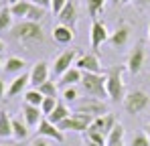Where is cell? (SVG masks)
<instances>
[{"label": "cell", "mask_w": 150, "mask_h": 146, "mask_svg": "<svg viewBox=\"0 0 150 146\" xmlns=\"http://www.w3.org/2000/svg\"><path fill=\"white\" fill-rule=\"evenodd\" d=\"M10 37L14 43L23 45L30 51V47H37V45H43L45 43V33L41 28L39 23H30V21H21L12 26L10 30Z\"/></svg>", "instance_id": "6da1fadb"}, {"label": "cell", "mask_w": 150, "mask_h": 146, "mask_svg": "<svg viewBox=\"0 0 150 146\" xmlns=\"http://www.w3.org/2000/svg\"><path fill=\"white\" fill-rule=\"evenodd\" d=\"M81 87L87 97H96V99H110L108 96V77L105 73H83L81 79Z\"/></svg>", "instance_id": "7a4b0ae2"}, {"label": "cell", "mask_w": 150, "mask_h": 146, "mask_svg": "<svg viewBox=\"0 0 150 146\" xmlns=\"http://www.w3.org/2000/svg\"><path fill=\"white\" fill-rule=\"evenodd\" d=\"M124 69L122 65L118 67H112L108 69L105 77H108V96H110V101H124Z\"/></svg>", "instance_id": "3957f363"}, {"label": "cell", "mask_w": 150, "mask_h": 146, "mask_svg": "<svg viewBox=\"0 0 150 146\" xmlns=\"http://www.w3.org/2000/svg\"><path fill=\"white\" fill-rule=\"evenodd\" d=\"M93 120H96L93 116L79 114V112H73L71 110V116L59 124V130L61 132H79V134H83V132L89 130V126L93 124Z\"/></svg>", "instance_id": "277c9868"}, {"label": "cell", "mask_w": 150, "mask_h": 146, "mask_svg": "<svg viewBox=\"0 0 150 146\" xmlns=\"http://www.w3.org/2000/svg\"><path fill=\"white\" fill-rule=\"evenodd\" d=\"M122 103H124V110L128 114L138 116V114H142L150 106V97H148V94L142 91V89H134V91H130V94L124 97Z\"/></svg>", "instance_id": "5b68a950"}, {"label": "cell", "mask_w": 150, "mask_h": 146, "mask_svg": "<svg viewBox=\"0 0 150 146\" xmlns=\"http://www.w3.org/2000/svg\"><path fill=\"white\" fill-rule=\"evenodd\" d=\"M73 112H79V114H87V116H93V118H100V116H105L110 114L105 103L101 99H96V97H85V99H79L77 103H73Z\"/></svg>", "instance_id": "8992f818"}, {"label": "cell", "mask_w": 150, "mask_h": 146, "mask_svg": "<svg viewBox=\"0 0 150 146\" xmlns=\"http://www.w3.org/2000/svg\"><path fill=\"white\" fill-rule=\"evenodd\" d=\"M79 59V51L77 49H69V51H63L55 61H53V75L55 77H61L65 71H69L71 67H75V61Z\"/></svg>", "instance_id": "52a82bcc"}, {"label": "cell", "mask_w": 150, "mask_h": 146, "mask_svg": "<svg viewBox=\"0 0 150 146\" xmlns=\"http://www.w3.org/2000/svg\"><path fill=\"white\" fill-rule=\"evenodd\" d=\"M49 63L47 61H37L33 67H30V71H28V75H30V85L33 87H41L45 81H49Z\"/></svg>", "instance_id": "ba28073f"}, {"label": "cell", "mask_w": 150, "mask_h": 146, "mask_svg": "<svg viewBox=\"0 0 150 146\" xmlns=\"http://www.w3.org/2000/svg\"><path fill=\"white\" fill-rule=\"evenodd\" d=\"M37 136H43V138H49L53 142H63L65 140V134L59 130V126L51 124L47 118H43L41 124L37 126Z\"/></svg>", "instance_id": "9c48e42d"}, {"label": "cell", "mask_w": 150, "mask_h": 146, "mask_svg": "<svg viewBox=\"0 0 150 146\" xmlns=\"http://www.w3.org/2000/svg\"><path fill=\"white\" fill-rule=\"evenodd\" d=\"M89 35H91V49L98 51L105 41H110V35H112V33L108 30V26L101 23V21L96 18V21L91 23V33H89Z\"/></svg>", "instance_id": "30bf717a"}, {"label": "cell", "mask_w": 150, "mask_h": 146, "mask_svg": "<svg viewBox=\"0 0 150 146\" xmlns=\"http://www.w3.org/2000/svg\"><path fill=\"white\" fill-rule=\"evenodd\" d=\"M116 124H118V120H116V116H114V114H105V116L96 118L93 124L89 126V130H87V132H100V134H103V136L108 138V136H110V132L116 128Z\"/></svg>", "instance_id": "8fae6325"}, {"label": "cell", "mask_w": 150, "mask_h": 146, "mask_svg": "<svg viewBox=\"0 0 150 146\" xmlns=\"http://www.w3.org/2000/svg\"><path fill=\"white\" fill-rule=\"evenodd\" d=\"M75 67L83 73H103L101 71V63L98 59L96 53H89V55H79V59L75 61Z\"/></svg>", "instance_id": "7c38bea8"}, {"label": "cell", "mask_w": 150, "mask_h": 146, "mask_svg": "<svg viewBox=\"0 0 150 146\" xmlns=\"http://www.w3.org/2000/svg\"><path fill=\"white\" fill-rule=\"evenodd\" d=\"M142 65H144V45H142V43H138L136 47L132 49V53L128 55L126 69L132 73V75H136V73H140Z\"/></svg>", "instance_id": "4fadbf2b"}, {"label": "cell", "mask_w": 150, "mask_h": 146, "mask_svg": "<svg viewBox=\"0 0 150 146\" xmlns=\"http://www.w3.org/2000/svg\"><path fill=\"white\" fill-rule=\"evenodd\" d=\"M28 85H30V75L26 71L21 73V75H16V77L10 81L8 89H6V97H16V96H21V94H25Z\"/></svg>", "instance_id": "5bb4252c"}, {"label": "cell", "mask_w": 150, "mask_h": 146, "mask_svg": "<svg viewBox=\"0 0 150 146\" xmlns=\"http://www.w3.org/2000/svg\"><path fill=\"white\" fill-rule=\"evenodd\" d=\"M130 33H132V28L128 26L126 23H122L112 35H110V45L116 49H122L128 45V41H130Z\"/></svg>", "instance_id": "9a60e30c"}, {"label": "cell", "mask_w": 150, "mask_h": 146, "mask_svg": "<svg viewBox=\"0 0 150 146\" xmlns=\"http://www.w3.org/2000/svg\"><path fill=\"white\" fill-rule=\"evenodd\" d=\"M23 118H25V124L28 126V128H37L45 116H43L41 108L30 106V103H25V106H23Z\"/></svg>", "instance_id": "2e32d148"}, {"label": "cell", "mask_w": 150, "mask_h": 146, "mask_svg": "<svg viewBox=\"0 0 150 146\" xmlns=\"http://www.w3.org/2000/svg\"><path fill=\"white\" fill-rule=\"evenodd\" d=\"M57 18H59V23L65 24V26H71L73 28V24L77 23V4H75L73 0H69L67 2V6L57 14Z\"/></svg>", "instance_id": "e0dca14e"}, {"label": "cell", "mask_w": 150, "mask_h": 146, "mask_svg": "<svg viewBox=\"0 0 150 146\" xmlns=\"http://www.w3.org/2000/svg\"><path fill=\"white\" fill-rule=\"evenodd\" d=\"M81 79H83V71H79L77 67H71L69 71H65L61 77H59V81H57V85L59 87H71V85H77V83H81Z\"/></svg>", "instance_id": "ac0fdd59"}, {"label": "cell", "mask_w": 150, "mask_h": 146, "mask_svg": "<svg viewBox=\"0 0 150 146\" xmlns=\"http://www.w3.org/2000/svg\"><path fill=\"white\" fill-rule=\"evenodd\" d=\"M75 33L71 26H65V24H57L55 28H53V41L55 43H59V45H69L71 41H73Z\"/></svg>", "instance_id": "d6986e66"}, {"label": "cell", "mask_w": 150, "mask_h": 146, "mask_svg": "<svg viewBox=\"0 0 150 146\" xmlns=\"http://www.w3.org/2000/svg\"><path fill=\"white\" fill-rule=\"evenodd\" d=\"M4 73H8V75H21V73H25L26 69V61L25 59H21V57H8L6 61H4Z\"/></svg>", "instance_id": "ffe728a7"}, {"label": "cell", "mask_w": 150, "mask_h": 146, "mask_svg": "<svg viewBox=\"0 0 150 146\" xmlns=\"http://www.w3.org/2000/svg\"><path fill=\"white\" fill-rule=\"evenodd\" d=\"M71 116V110H69V106L65 103V101H59L57 103V108L53 110V114L51 116H47V120L51 122V124H55V126H59L63 120H67Z\"/></svg>", "instance_id": "44dd1931"}, {"label": "cell", "mask_w": 150, "mask_h": 146, "mask_svg": "<svg viewBox=\"0 0 150 146\" xmlns=\"http://www.w3.org/2000/svg\"><path fill=\"white\" fill-rule=\"evenodd\" d=\"M12 138V118L6 110H0V140Z\"/></svg>", "instance_id": "7402d4cb"}, {"label": "cell", "mask_w": 150, "mask_h": 146, "mask_svg": "<svg viewBox=\"0 0 150 146\" xmlns=\"http://www.w3.org/2000/svg\"><path fill=\"white\" fill-rule=\"evenodd\" d=\"M28 126H26L25 122H21L18 118H12V138L14 140H18V142H23L28 138Z\"/></svg>", "instance_id": "603a6c76"}, {"label": "cell", "mask_w": 150, "mask_h": 146, "mask_svg": "<svg viewBox=\"0 0 150 146\" xmlns=\"http://www.w3.org/2000/svg\"><path fill=\"white\" fill-rule=\"evenodd\" d=\"M12 18H14V16H12L10 8H8V6H2V8H0V33L12 30V26H14Z\"/></svg>", "instance_id": "cb8c5ba5"}, {"label": "cell", "mask_w": 150, "mask_h": 146, "mask_svg": "<svg viewBox=\"0 0 150 146\" xmlns=\"http://www.w3.org/2000/svg\"><path fill=\"white\" fill-rule=\"evenodd\" d=\"M30 0H18V2H14V4H10L8 8H10V12H12V16H18V18H26V14H28V10H30Z\"/></svg>", "instance_id": "d4e9b609"}, {"label": "cell", "mask_w": 150, "mask_h": 146, "mask_svg": "<svg viewBox=\"0 0 150 146\" xmlns=\"http://www.w3.org/2000/svg\"><path fill=\"white\" fill-rule=\"evenodd\" d=\"M23 97H25V103H30V106H37V108H41L43 106V101H45V96L37 89V87H30V89H26L25 94H23Z\"/></svg>", "instance_id": "484cf974"}, {"label": "cell", "mask_w": 150, "mask_h": 146, "mask_svg": "<svg viewBox=\"0 0 150 146\" xmlns=\"http://www.w3.org/2000/svg\"><path fill=\"white\" fill-rule=\"evenodd\" d=\"M85 6H87L89 16L96 21V18H98V14L103 12V8H105V0H85Z\"/></svg>", "instance_id": "4316f807"}, {"label": "cell", "mask_w": 150, "mask_h": 146, "mask_svg": "<svg viewBox=\"0 0 150 146\" xmlns=\"http://www.w3.org/2000/svg\"><path fill=\"white\" fill-rule=\"evenodd\" d=\"M45 14H47V10H45V8H41V6H37V4H30V10H28V14H26L25 21H30V23H41V21L45 18Z\"/></svg>", "instance_id": "83f0119b"}, {"label": "cell", "mask_w": 150, "mask_h": 146, "mask_svg": "<svg viewBox=\"0 0 150 146\" xmlns=\"http://www.w3.org/2000/svg\"><path fill=\"white\" fill-rule=\"evenodd\" d=\"M57 87H59V85H57L53 79H49V81H45V83H43L41 87H37V89H39L45 97H59L57 96Z\"/></svg>", "instance_id": "f1b7e54d"}, {"label": "cell", "mask_w": 150, "mask_h": 146, "mask_svg": "<svg viewBox=\"0 0 150 146\" xmlns=\"http://www.w3.org/2000/svg\"><path fill=\"white\" fill-rule=\"evenodd\" d=\"M124 134H126V130H124V126L118 122L116 124V128L110 132V136L105 138V142H124Z\"/></svg>", "instance_id": "f546056e"}, {"label": "cell", "mask_w": 150, "mask_h": 146, "mask_svg": "<svg viewBox=\"0 0 150 146\" xmlns=\"http://www.w3.org/2000/svg\"><path fill=\"white\" fill-rule=\"evenodd\" d=\"M61 97H63V101L65 103H77L79 99V91H77V87L75 85H71V87H65L63 91H61Z\"/></svg>", "instance_id": "4dcf8cb0"}, {"label": "cell", "mask_w": 150, "mask_h": 146, "mask_svg": "<svg viewBox=\"0 0 150 146\" xmlns=\"http://www.w3.org/2000/svg\"><path fill=\"white\" fill-rule=\"evenodd\" d=\"M57 103H59V97H45V101H43V106H41V112H43L45 118L53 114V110L57 108Z\"/></svg>", "instance_id": "1f68e13d"}, {"label": "cell", "mask_w": 150, "mask_h": 146, "mask_svg": "<svg viewBox=\"0 0 150 146\" xmlns=\"http://www.w3.org/2000/svg\"><path fill=\"white\" fill-rule=\"evenodd\" d=\"M130 146H150V138L146 132H142V134H136L134 138H132V142Z\"/></svg>", "instance_id": "d6a6232c"}, {"label": "cell", "mask_w": 150, "mask_h": 146, "mask_svg": "<svg viewBox=\"0 0 150 146\" xmlns=\"http://www.w3.org/2000/svg\"><path fill=\"white\" fill-rule=\"evenodd\" d=\"M85 138H87V140H91V142H98V144L105 146V136L100 134V132H85Z\"/></svg>", "instance_id": "836d02e7"}, {"label": "cell", "mask_w": 150, "mask_h": 146, "mask_svg": "<svg viewBox=\"0 0 150 146\" xmlns=\"http://www.w3.org/2000/svg\"><path fill=\"white\" fill-rule=\"evenodd\" d=\"M67 2H69V0H53V4H51V12H53V14H59V12L67 6Z\"/></svg>", "instance_id": "e575fe53"}, {"label": "cell", "mask_w": 150, "mask_h": 146, "mask_svg": "<svg viewBox=\"0 0 150 146\" xmlns=\"http://www.w3.org/2000/svg\"><path fill=\"white\" fill-rule=\"evenodd\" d=\"M30 2L41 6V8H45V10H51V4H53V0H30Z\"/></svg>", "instance_id": "d590c367"}, {"label": "cell", "mask_w": 150, "mask_h": 146, "mask_svg": "<svg viewBox=\"0 0 150 146\" xmlns=\"http://www.w3.org/2000/svg\"><path fill=\"white\" fill-rule=\"evenodd\" d=\"M30 146H49V142H47L43 136H39V138H35V140L30 142Z\"/></svg>", "instance_id": "8d00e7d4"}, {"label": "cell", "mask_w": 150, "mask_h": 146, "mask_svg": "<svg viewBox=\"0 0 150 146\" xmlns=\"http://www.w3.org/2000/svg\"><path fill=\"white\" fill-rule=\"evenodd\" d=\"M6 89H8V87H4V81L0 79V99H2V97H6Z\"/></svg>", "instance_id": "74e56055"}, {"label": "cell", "mask_w": 150, "mask_h": 146, "mask_svg": "<svg viewBox=\"0 0 150 146\" xmlns=\"http://www.w3.org/2000/svg\"><path fill=\"white\" fill-rule=\"evenodd\" d=\"M85 146H103V144H98V142H91V140H87V138H85Z\"/></svg>", "instance_id": "f35d334b"}, {"label": "cell", "mask_w": 150, "mask_h": 146, "mask_svg": "<svg viewBox=\"0 0 150 146\" xmlns=\"http://www.w3.org/2000/svg\"><path fill=\"white\" fill-rule=\"evenodd\" d=\"M105 146H124V142H105Z\"/></svg>", "instance_id": "ab89813d"}, {"label": "cell", "mask_w": 150, "mask_h": 146, "mask_svg": "<svg viewBox=\"0 0 150 146\" xmlns=\"http://www.w3.org/2000/svg\"><path fill=\"white\" fill-rule=\"evenodd\" d=\"M4 49H6V47H4V41L0 39V55H2V51H4Z\"/></svg>", "instance_id": "60d3db41"}, {"label": "cell", "mask_w": 150, "mask_h": 146, "mask_svg": "<svg viewBox=\"0 0 150 146\" xmlns=\"http://www.w3.org/2000/svg\"><path fill=\"white\" fill-rule=\"evenodd\" d=\"M144 132L148 134V138H150V124H146V128H144Z\"/></svg>", "instance_id": "b9f144b4"}, {"label": "cell", "mask_w": 150, "mask_h": 146, "mask_svg": "<svg viewBox=\"0 0 150 146\" xmlns=\"http://www.w3.org/2000/svg\"><path fill=\"white\" fill-rule=\"evenodd\" d=\"M138 4H150V0H136Z\"/></svg>", "instance_id": "7bdbcfd3"}, {"label": "cell", "mask_w": 150, "mask_h": 146, "mask_svg": "<svg viewBox=\"0 0 150 146\" xmlns=\"http://www.w3.org/2000/svg\"><path fill=\"white\" fill-rule=\"evenodd\" d=\"M112 4H122V0H110Z\"/></svg>", "instance_id": "ee69618b"}, {"label": "cell", "mask_w": 150, "mask_h": 146, "mask_svg": "<svg viewBox=\"0 0 150 146\" xmlns=\"http://www.w3.org/2000/svg\"><path fill=\"white\" fill-rule=\"evenodd\" d=\"M4 67V61H2V55H0V69Z\"/></svg>", "instance_id": "f6af8a7d"}, {"label": "cell", "mask_w": 150, "mask_h": 146, "mask_svg": "<svg viewBox=\"0 0 150 146\" xmlns=\"http://www.w3.org/2000/svg\"><path fill=\"white\" fill-rule=\"evenodd\" d=\"M130 2H134V0H122V4H130Z\"/></svg>", "instance_id": "bcb514c9"}, {"label": "cell", "mask_w": 150, "mask_h": 146, "mask_svg": "<svg viewBox=\"0 0 150 146\" xmlns=\"http://www.w3.org/2000/svg\"><path fill=\"white\" fill-rule=\"evenodd\" d=\"M0 146H18V144H0Z\"/></svg>", "instance_id": "7dc6e473"}, {"label": "cell", "mask_w": 150, "mask_h": 146, "mask_svg": "<svg viewBox=\"0 0 150 146\" xmlns=\"http://www.w3.org/2000/svg\"><path fill=\"white\" fill-rule=\"evenodd\" d=\"M8 2H10V4H14V2H18V0H8Z\"/></svg>", "instance_id": "c3c4849f"}, {"label": "cell", "mask_w": 150, "mask_h": 146, "mask_svg": "<svg viewBox=\"0 0 150 146\" xmlns=\"http://www.w3.org/2000/svg\"><path fill=\"white\" fill-rule=\"evenodd\" d=\"M148 41H150V24H148Z\"/></svg>", "instance_id": "681fc988"}]
</instances>
